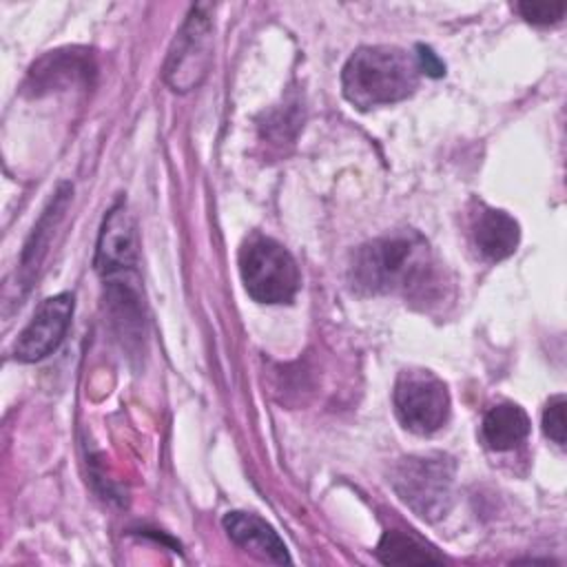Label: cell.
I'll return each mask as SVG.
<instances>
[{"label":"cell","mask_w":567,"mask_h":567,"mask_svg":"<svg viewBox=\"0 0 567 567\" xmlns=\"http://www.w3.org/2000/svg\"><path fill=\"white\" fill-rule=\"evenodd\" d=\"M529 416L516 403L492 405L481 423V439L494 452H507L529 436Z\"/></svg>","instance_id":"7c38bea8"},{"label":"cell","mask_w":567,"mask_h":567,"mask_svg":"<svg viewBox=\"0 0 567 567\" xmlns=\"http://www.w3.org/2000/svg\"><path fill=\"white\" fill-rule=\"evenodd\" d=\"M239 275L257 303H290L301 275L295 257L272 237L252 235L239 250Z\"/></svg>","instance_id":"277c9868"},{"label":"cell","mask_w":567,"mask_h":567,"mask_svg":"<svg viewBox=\"0 0 567 567\" xmlns=\"http://www.w3.org/2000/svg\"><path fill=\"white\" fill-rule=\"evenodd\" d=\"M75 299L71 292H58L53 297H47L29 319V323L22 328L13 343V357L20 363H35L51 352L58 350V346L64 341L66 330L71 326Z\"/></svg>","instance_id":"ba28073f"},{"label":"cell","mask_w":567,"mask_h":567,"mask_svg":"<svg viewBox=\"0 0 567 567\" xmlns=\"http://www.w3.org/2000/svg\"><path fill=\"white\" fill-rule=\"evenodd\" d=\"M95 71L97 66L91 51L78 47L55 49L31 64L24 89L31 95H44L78 84H91Z\"/></svg>","instance_id":"9c48e42d"},{"label":"cell","mask_w":567,"mask_h":567,"mask_svg":"<svg viewBox=\"0 0 567 567\" xmlns=\"http://www.w3.org/2000/svg\"><path fill=\"white\" fill-rule=\"evenodd\" d=\"M392 403L401 425L419 436L439 432L450 419L447 385L430 370H401L394 381Z\"/></svg>","instance_id":"5b68a950"},{"label":"cell","mask_w":567,"mask_h":567,"mask_svg":"<svg viewBox=\"0 0 567 567\" xmlns=\"http://www.w3.org/2000/svg\"><path fill=\"white\" fill-rule=\"evenodd\" d=\"M419 75L414 53L394 44H368L343 64L341 89L352 106L368 111L410 97L419 86Z\"/></svg>","instance_id":"7a4b0ae2"},{"label":"cell","mask_w":567,"mask_h":567,"mask_svg":"<svg viewBox=\"0 0 567 567\" xmlns=\"http://www.w3.org/2000/svg\"><path fill=\"white\" fill-rule=\"evenodd\" d=\"M213 64V20L204 4H195L175 33L164 62V82L186 93L197 89Z\"/></svg>","instance_id":"8992f818"},{"label":"cell","mask_w":567,"mask_h":567,"mask_svg":"<svg viewBox=\"0 0 567 567\" xmlns=\"http://www.w3.org/2000/svg\"><path fill=\"white\" fill-rule=\"evenodd\" d=\"M221 525H224L228 538L237 547H241L259 558H266L270 563H277V565L290 563V554H288L284 540L272 529V525H268L261 516H257L252 512L235 509L221 518Z\"/></svg>","instance_id":"30bf717a"},{"label":"cell","mask_w":567,"mask_h":567,"mask_svg":"<svg viewBox=\"0 0 567 567\" xmlns=\"http://www.w3.org/2000/svg\"><path fill=\"white\" fill-rule=\"evenodd\" d=\"M93 264L104 284L137 281V233L124 199H117L102 221Z\"/></svg>","instance_id":"52a82bcc"},{"label":"cell","mask_w":567,"mask_h":567,"mask_svg":"<svg viewBox=\"0 0 567 567\" xmlns=\"http://www.w3.org/2000/svg\"><path fill=\"white\" fill-rule=\"evenodd\" d=\"M565 394H556L545 403L543 410V432L549 441H554L558 447L565 445Z\"/></svg>","instance_id":"9a60e30c"},{"label":"cell","mask_w":567,"mask_h":567,"mask_svg":"<svg viewBox=\"0 0 567 567\" xmlns=\"http://www.w3.org/2000/svg\"><path fill=\"white\" fill-rule=\"evenodd\" d=\"M472 241L483 259L501 261L518 248L520 226L509 213L481 206L472 219Z\"/></svg>","instance_id":"8fae6325"},{"label":"cell","mask_w":567,"mask_h":567,"mask_svg":"<svg viewBox=\"0 0 567 567\" xmlns=\"http://www.w3.org/2000/svg\"><path fill=\"white\" fill-rule=\"evenodd\" d=\"M567 9L565 0H525L516 4V11L532 24L549 27L563 20Z\"/></svg>","instance_id":"5bb4252c"},{"label":"cell","mask_w":567,"mask_h":567,"mask_svg":"<svg viewBox=\"0 0 567 567\" xmlns=\"http://www.w3.org/2000/svg\"><path fill=\"white\" fill-rule=\"evenodd\" d=\"M374 554L383 565H441L443 563V556L436 554L434 547L421 543L419 538L401 529L383 532Z\"/></svg>","instance_id":"4fadbf2b"},{"label":"cell","mask_w":567,"mask_h":567,"mask_svg":"<svg viewBox=\"0 0 567 567\" xmlns=\"http://www.w3.org/2000/svg\"><path fill=\"white\" fill-rule=\"evenodd\" d=\"M432 281V255L416 230H399L359 246L350 284L365 295L419 292Z\"/></svg>","instance_id":"6da1fadb"},{"label":"cell","mask_w":567,"mask_h":567,"mask_svg":"<svg viewBox=\"0 0 567 567\" xmlns=\"http://www.w3.org/2000/svg\"><path fill=\"white\" fill-rule=\"evenodd\" d=\"M454 472V458L441 452L403 456L390 470V485L419 518L434 523L452 507Z\"/></svg>","instance_id":"3957f363"},{"label":"cell","mask_w":567,"mask_h":567,"mask_svg":"<svg viewBox=\"0 0 567 567\" xmlns=\"http://www.w3.org/2000/svg\"><path fill=\"white\" fill-rule=\"evenodd\" d=\"M416 64H419V71L430 75V78H441L445 73V64L439 60V55L425 47V44H419L416 47Z\"/></svg>","instance_id":"2e32d148"}]
</instances>
